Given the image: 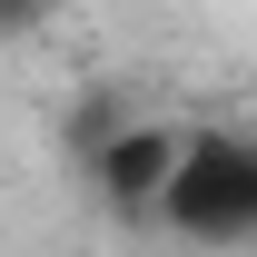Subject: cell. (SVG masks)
<instances>
[{
    "label": "cell",
    "instance_id": "cell-2",
    "mask_svg": "<svg viewBox=\"0 0 257 257\" xmlns=\"http://www.w3.org/2000/svg\"><path fill=\"white\" fill-rule=\"evenodd\" d=\"M178 159H188V128H159V119L119 128V139L99 149V198H109V208H139V218H159Z\"/></svg>",
    "mask_w": 257,
    "mask_h": 257
},
{
    "label": "cell",
    "instance_id": "cell-1",
    "mask_svg": "<svg viewBox=\"0 0 257 257\" xmlns=\"http://www.w3.org/2000/svg\"><path fill=\"white\" fill-rule=\"evenodd\" d=\"M159 218L178 227V237H198V247L257 237V139H227V128L188 139V159H178V178H168Z\"/></svg>",
    "mask_w": 257,
    "mask_h": 257
}]
</instances>
